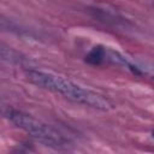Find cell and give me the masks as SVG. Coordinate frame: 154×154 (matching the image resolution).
<instances>
[{
  "mask_svg": "<svg viewBox=\"0 0 154 154\" xmlns=\"http://www.w3.org/2000/svg\"><path fill=\"white\" fill-rule=\"evenodd\" d=\"M26 78L29 79L30 83L42 89L63 95L64 97L69 99L72 102H76L97 111L107 112L113 109L114 107L112 101L105 95L97 91H94L84 85H81L71 81L70 78H66L52 71L30 69L26 71Z\"/></svg>",
  "mask_w": 154,
  "mask_h": 154,
  "instance_id": "6da1fadb",
  "label": "cell"
},
{
  "mask_svg": "<svg viewBox=\"0 0 154 154\" xmlns=\"http://www.w3.org/2000/svg\"><path fill=\"white\" fill-rule=\"evenodd\" d=\"M5 116L16 128L25 131L29 136L46 147L53 149H66L70 146L69 140L59 131L25 112L8 108L5 112Z\"/></svg>",
  "mask_w": 154,
  "mask_h": 154,
  "instance_id": "7a4b0ae2",
  "label": "cell"
},
{
  "mask_svg": "<svg viewBox=\"0 0 154 154\" xmlns=\"http://www.w3.org/2000/svg\"><path fill=\"white\" fill-rule=\"evenodd\" d=\"M106 47L97 45L93 47L85 55V61L90 65H101L106 60Z\"/></svg>",
  "mask_w": 154,
  "mask_h": 154,
  "instance_id": "3957f363",
  "label": "cell"
},
{
  "mask_svg": "<svg viewBox=\"0 0 154 154\" xmlns=\"http://www.w3.org/2000/svg\"><path fill=\"white\" fill-rule=\"evenodd\" d=\"M153 136H154V131H153Z\"/></svg>",
  "mask_w": 154,
  "mask_h": 154,
  "instance_id": "277c9868",
  "label": "cell"
}]
</instances>
